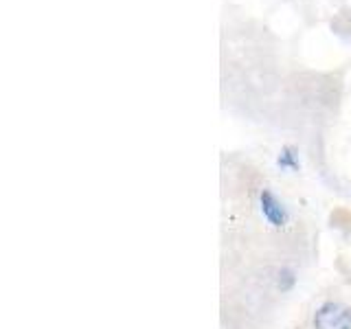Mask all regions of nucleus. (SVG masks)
I'll return each instance as SVG.
<instances>
[{
	"label": "nucleus",
	"instance_id": "2",
	"mask_svg": "<svg viewBox=\"0 0 351 329\" xmlns=\"http://www.w3.org/2000/svg\"><path fill=\"white\" fill-rule=\"evenodd\" d=\"M259 204H261V215L263 219L274 226V228H283L285 224L290 222V213L288 208L283 206V202L279 200L277 195H274L270 189H263L261 195H259Z\"/></svg>",
	"mask_w": 351,
	"mask_h": 329
},
{
	"label": "nucleus",
	"instance_id": "1",
	"mask_svg": "<svg viewBox=\"0 0 351 329\" xmlns=\"http://www.w3.org/2000/svg\"><path fill=\"white\" fill-rule=\"evenodd\" d=\"M316 329H351V307L340 303H325L316 310Z\"/></svg>",
	"mask_w": 351,
	"mask_h": 329
},
{
	"label": "nucleus",
	"instance_id": "4",
	"mask_svg": "<svg viewBox=\"0 0 351 329\" xmlns=\"http://www.w3.org/2000/svg\"><path fill=\"white\" fill-rule=\"evenodd\" d=\"M292 285H294V272L290 268H283L279 272V288L281 290H290Z\"/></svg>",
	"mask_w": 351,
	"mask_h": 329
},
{
	"label": "nucleus",
	"instance_id": "3",
	"mask_svg": "<svg viewBox=\"0 0 351 329\" xmlns=\"http://www.w3.org/2000/svg\"><path fill=\"white\" fill-rule=\"evenodd\" d=\"M277 162H279L281 169H292V171H296V169H299V160H296V149L294 147H283L281 154H279V158H277Z\"/></svg>",
	"mask_w": 351,
	"mask_h": 329
}]
</instances>
